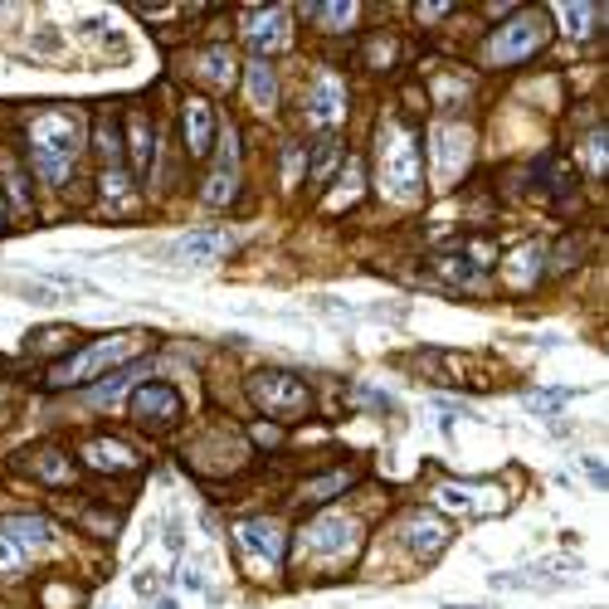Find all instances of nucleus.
<instances>
[{"label": "nucleus", "mask_w": 609, "mask_h": 609, "mask_svg": "<svg viewBox=\"0 0 609 609\" xmlns=\"http://www.w3.org/2000/svg\"><path fill=\"white\" fill-rule=\"evenodd\" d=\"M351 488V473H327V478H317L312 488H307V502H322V497H337Z\"/></svg>", "instance_id": "26"}, {"label": "nucleus", "mask_w": 609, "mask_h": 609, "mask_svg": "<svg viewBox=\"0 0 609 609\" xmlns=\"http://www.w3.org/2000/svg\"><path fill=\"white\" fill-rule=\"evenodd\" d=\"M152 147H156V132L147 117H132L127 122V152H132V171L137 176H152Z\"/></svg>", "instance_id": "18"}, {"label": "nucleus", "mask_w": 609, "mask_h": 609, "mask_svg": "<svg viewBox=\"0 0 609 609\" xmlns=\"http://www.w3.org/2000/svg\"><path fill=\"white\" fill-rule=\"evenodd\" d=\"M317 10V20L327 25V30H346L351 20H356V5L351 0H337V5H312Z\"/></svg>", "instance_id": "25"}, {"label": "nucleus", "mask_w": 609, "mask_h": 609, "mask_svg": "<svg viewBox=\"0 0 609 609\" xmlns=\"http://www.w3.org/2000/svg\"><path fill=\"white\" fill-rule=\"evenodd\" d=\"M186 142H191L195 156H210V147H215V113L200 98L186 103Z\"/></svg>", "instance_id": "17"}, {"label": "nucleus", "mask_w": 609, "mask_h": 609, "mask_svg": "<svg viewBox=\"0 0 609 609\" xmlns=\"http://www.w3.org/2000/svg\"><path fill=\"white\" fill-rule=\"evenodd\" d=\"M132 415L142 419V424H171V419L181 415V395H176V385L166 381H147L132 390Z\"/></svg>", "instance_id": "12"}, {"label": "nucleus", "mask_w": 609, "mask_h": 609, "mask_svg": "<svg viewBox=\"0 0 609 609\" xmlns=\"http://www.w3.org/2000/svg\"><path fill=\"white\" fill-rule=\"evenodd\" d=\"M351 541H356L351 517H342V512H327V517H317V522L303 532V551H312V556H342Z\"/></svg>", "instance_id": "13"}, {"label": "nucleus", "mask_w": 609, "mask_h": 609, "mask_svg": "<svg viewBox=\"0 0 609 609\" xmlns=\"http://www.w3.org/2000/svg\"><path fill=\"white\" fill-rule=\"evenodd\" d=\"M200 64H205V74L215 78V88H229V83H234V59H229V49H210Z\"/></svg>", "instance_id": "23"}, {"label": "nucleus", "mask_w": 609, "mask_h": 609, "mask_svg": "<svg viewBox=\"0 0 609 609\" xmlns=\"http://www.w3.org/2000/svg\"><path fill=\"white\" fill-rule=\"evenodd\" d=\"M488 49H493L497 64H517V59H532L536 49H541V25H536V20H512L507 30H497Z\"/></svg>", "instance_id": "14"}, {"label": "nucleus", "mask_w": 609, "mask_h": 609, "mask_svg": "<svg viewBox=\"0 0 609 609\" xmlns=\"http://www.w3.org/2000/svg\"><path fill=\"white\" fill-rule=\"evenodd\" d=\"M0 229H5V205H0Z\"/></svg>", "instance_id": "34"}, {"label": "nucleus", "mask_w": 609, "mask_h": 609, "mask_svg": "<svg viewBox=\"0 0 609 609\" xmlns=\"http://www.w3.org/2000/svg\"><path fill=\"white\" fill-rule=\"evenodd\" d=\"M249 395L268 419H303L312 410V390L288 371H254L249 376Z\"/></svg>", "instance_id": "1"}, {"label": "nucleus", "mask_w": 609, "mask_h": 609, "mask_svg": "<svg viewBox=\"0 0 609 609\" xmlns=\"http://www.w3.org/2000/svg\"><path fill=\"white\" fill-rule=\"evenodd\" d=\"M30 346H54V351H59V346H69V332H35Z\"/></svg>", "instance_id": "33"}, {"label": "nucleus", "mask_w": 609, "mask_h": 609, "mask_svg": "<svg viewBox=\"0 0 609 609\" xmlns=\"http://www.w3.org/2000/svg\"><path fill=\"white\" fill-rule=\"evenodd\" d=\"M381 186L395 200L419 191V156L405 127H385L381 132Z\"/></svg>", "instance_id": "3"}, {"label": "nucleus", "mask_w": 609, "mask_h": 609, "mask_svg": "<svg viewBox=\"0 0 609 609\" xmlns=\"http://www.w3.org/2000/svg\"><path fill=\"white\" fill-rule=\"evenodd\" d=\"M429 152H434V176H439V186H454L458 176L468 171V161H473V127H463V122H439V127L429 132Z\"/></svg>", "instance_id": "4"}, {"label": "nucleus", "mask_w": 609, "mask_h": 609, "mask_svg": "<svg viewBox=\"0 0 609 609\" xmlns=\"http://www.w3.org/2000/svg\"><path fill=\"white\" fill-rule=\"evenodd\" d=\"M30 147H35V156H54V161H69L74 166L78 127L69 117H39L35 127H30Z\"/></svg>", "instance_id": "9"}, {"label": "nucleus", "mask_w": 609, "mask_h": 609, "mask_svg": "<svg viewBox=\"0 0 609 609\" xmlns=\"http://www.w3.org/2000/svg\"><path fill=\"white\" fill-rule=\"evenodd\" d=\"M512 278H517V283H532L536 273H541V244H527V249H522V254H512Z\"/></svg>", "instance_id": "24"}, {"label": "nucleus", "mask_w": 609, "mask_h": 609, "mask_svg": "<svg viewBox=\"0 0 609 609\" xmlns=\"http://www.w3.org/2000/svg\"><path fill=\"white\" fill-rule=\"evenodd\" d=\"M132 346H137V332H132V337H127V332H117V337H103V342H88L83 351H74L64 366H54V371H49V385L93 381V376H103L108 366H117L122 356H132Z\"/></svg>", "instance_id": "2"}, {"label": "nucleus", "mask_w": 609, "mask_h": 609, "mask_svg": "<svg viewBox=\"0 0 609 609\" xmlns=\"http://www.w3.org/2000/svg\"><path fill=\"white\" fill-rule=\"evenodd\" d=\"M0 532L15 536V541L30 551V546H44V541H54V522H49V517H10Z\"/></svg>", "instance_id": "19"}, {"label": "nucleus", "mask_w": 609, "mask_h": 609, "mask_svg": "<svg viewBox=\"0 0 609 609\" xmlns=\"http://www.w3.org/2000/svg\"><path fill=\"white\" fill-rule=\"evenodd\" d=\"M83 463H88L98 478H117V473H137V468H142V454L127 449L113 434H93V439H83Z\"/></svg>", "instance_id": "7"}, {"label": "nucleus", "mask_w": 609, "mask_h": 609, "mask_svg": "<svg viewBox=\"0 0 609 609\" xmlns=\"http://www.w3.org/2000/svg\"><path fill=\"white\" fill-rule=\"evenodd\" d=\"M400 541H405V551H410V556H419V561H434V556L449 546V527H444V517L410 512V517L400 522Z\"/></svg>", "instance_id": "8"}, {"label": "nucleus", "mask_w": 609, "mask_h": 609, "mask_svg": "<svg viewBox=\"0 0 609 609\" xmlns=\"http://www.w3.org/2000/svg\"><path fill=\"white\" fill-rule=\"evenodd\" d=\"M83 527H88V532L98 527V536H117V527H122V522H117L113 512H93V507H88V512H83Z\"/></svg>", "instance_id": "30"}, {"label": "nucleus", "mask_w": 609, "mask_h": 609, "mask_svg": "<svg viewBox=\"0 0 609 609\" xmlns=\"http://www.w3.org/2000/svg\"><path fill=\"white\" fill-rule=\"evenodd\" d=\"M229 244H234L229 229H195V234H186L181 244H171L161 259H171V264H215Z\"/></svg>", "instance_id": "11"}, {"label": "nucleus", "mask_w": 609, "mask_h": 609, "mask_svg": "<svg viewBox=\"0 0 609 609\" xmlns=\"http://www.w3.org/2000/svg\"><path fill=\"white\" fill-rule=\"evenodd\" d=\"M590 161H595V171L605 176V161H609V142H605V127L600 132H590Z\"/></svg>", "instance_id": "31"}, {"label": "nucleus", "mask_w": 609, "mask_h": 609, "mask_svg": "<svg viewBox=\"0 0 609 609\" xmlns=\"http://www.w3.org/2000/svg\"><path fill=\"white\" fill-rule=\"evenodd\" d=\"M25 566H30V551H25L15 536L0 532V575H20Z\"/></svg>", "instance_id": "21"}, {"label": "nucleus", "mask_w": 609, "mask_h": 609, "mask_svg": "<svg viewBox=\"0 0 609 609\" xmlns=\"http://www.w3.org/2000/svg\"><path fill=\"white\" fill-rule=\"evenodd\" d=\"M20 473H30L39 483H54V488H69L74 483V458L64 449H54V444H39V449L20 458Z\"/></svg>", "instance_id": "15"}, {"label": "nucleus", "mask_w": 609, "mask_h": 609, "mask_svg": "<svg viewBox=\"0 0 609 609\" xmlns=\"http://www.w3.org/2000/svg\"><path fill=\"white\" fill-rule=\"evenodd\" d=\"M244 83H249V98H254L259 108H273V103H278V78H273V69H268L264 59H254V64L244 69Z\"/></svg>", "instance_id": "20"}, {"label": "nucleus", "mask_w": 609, "mask_h": 609, "mask_svg": "<svg viewBox=\"0 0 609 609\" xmlns=\"http://www.w3.org/2000/svg\"><path fill=\"white\" fill-rule=\"evenodd\" d=\"M337 156H342V147H337V142H332V147H327V152L317 156V166H312V181H317V186H327V181H332V176H337V166H332V161H337Z\"/></svg>", "instance_id": "29"}, {"label": "nucleus", "mask_w": 609, "mask_h": 609, "mask_svg": "<svg viewBox=\"0 0 609 609\" xmlns=\"http://www.w3.org/2000/svg\"><path fill=\"white\" fill-rule=\"evenodd\" d=\"M439 502L454 507V512H463V507H473V493H463V488H439Z\"/></svg>", "instance_id": "32"}, {"label": "nucleus", "mask_w": 609, "mask_h": 609, "mask_svg": "<svg viewBox=\"0 0 609 609\" xmlns=\"http://www.w3.org/2000/svg\"><path fill=\"white\" fill-rule=\"evenodd\" d=\"M288 35H293V20H288L283 5H259V10L244 15V39H249V49H254L259 59L288 49Z\"/></svg>", "instance_id": "5"}, {"label": "nucleus", "mask_w": 609, "mask_h": 609, "mask_svg": "<svg viewBox=\"0 0 609 609\" xmlns=\"http://www.w3.org/2000/svg\"><path fill=\"white\" fill-rule=\"evenodd\" d=\"M234 536H239V546L249 551V556H259L264 566H278L283 561V527L278 522H268V517H244V522H234Z\"/></svg>", "instance_id": "10"}, {"label": "nucleus", "mask_w": 609, "mask_h": 609, "mask_svg": "<svg viewBox=\"0 0 609 609\" xmlns=\"http://www.w3.org/2000/svg\"><path fill=\"white\" fill-rule=\"evenodd\" d=\"M561 25H566V35H585V30L595 25V5H585V0L561 5Z\"/></svg>", "instance_id": "22"}, {"label": "nucleus", "mask_w": 609, "mask_h": 609, "mask_svg": "<svg viewBox=\"0 0 609 609\" xmlns=\"http://www.w3.org/2000/svg\"><path fill=\"white\" fill-rule=\"evenodd\" d=\"M98 147H103V171H98V186H103L108 210H113V215H122V210H132V176H127L122 156H117V137L108 132V127L98 132Z\"/></svg>", "instance_id": "6"}, {"label": "nucleus", "mask_w": 609, "mask_h": 609, "mask_svg": "<svg viewBox=\"0 0 609 609\" xmlns=\"http://www.w3.org/2000/svg\"><path fill=\"white\" fill-rule=\"evenodd\" d=\"M307 117H312V127H322V132L342 127L346 93H342V83H337V78H322V83L312 88V98H307Z\"/></svg>", "instance_id": "16"}, {"label": "nucleus", "mask_w": 609, "mask_h": 609, "mask_svg": "<svg viewBox=\"0 0 609 609\" xmlns=\"http://www.w3.org/2000/svg\"><path fill=\"white\" fill-rule=\"evenodd\" d=\"M10 293H15V298H25V303H39V307L59 303V293H54V288H39V283H10Z\"/></svg>", "instance_id": "28"}, {"label": "nucleus", "mask_w": 609, "mask_h": 609, "mask_svg": "<svg viewBox=\"0 0 609 609\" xmlns=\"http://www.w3.org/2000/svg\"><path fill=\"white\" fill-rule=\"evenodd\" d=\"M566 400H571V390H541V395L527 400V410H532V415H556Z\"/></svg>", "instance_id": "27"}]
</instances>
